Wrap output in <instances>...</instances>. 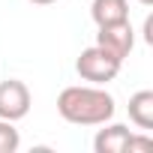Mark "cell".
Instances as JSON below:
<instances>
[{"instance_id": "8", "label": "cell", "mask_w": 153, "mask_h": 153, "mask_svg": "<svg viewBox=\"0 0 153 153\" xmlns=\"http://www.w3.org/2000/svg\"><path fill=\"white\" fill-rule=\"evenodd\" d=\"M21 147V135L12 120H0V153H15Z\"/></svg>"}, {"instance_id": "11", "label": "cell", "mask_w": 153, "mask_h": 153, "mask_svg": "<svg viewBox=\"0 0 153 153\" xmlns=\"http://www.w3.org/2000/svg\"><path fill=\"white\" fill-rule=\"evenodd\" d=\"M138 3H141V6H150V3H153V0H138Z\"/></svg>"}, {"instance_id": "10", "label": "cell", "mask_w": 153, "mask_h": 153, "mask_svg": "<svg viewBox=\"0 0 153 153\" xmlns=\"http://www.w3.org/2000/svg\"><path fill=\"white\" fill-rule=\"evenodd\" d=\"M27 3H36V6H51V3H57V0H27Z\"/></svg>"}, {"instance_id": "7", "label": "cell", "mask_w": 153, "mask_h": 153, "mask_svg": "<svg viewBox=\"0 0 153 153\" xmlns=\"http://www.w3.org/2000/svg\"><path fill=\"white\" fill-rule=\"evenodd\" d=\"M129 120L138 129H153V90H138L129 96Z\"/></svg>"}, {"instance_id": "1", "label": "cell", "mask_w": 153, "mask_h": 153, "mask_svg": "<svg viewBox=\"0 0 153 153\" xmlns=\"http://www.w3.org/2000/svg\"><path fill=\"white\" fill-rule=\"evenodd\" d=\"M114 96L99 84H72L57 96V114L72 126H102L114 117Z\"/></svg>"}, {"instance_id": "4", "label": "cell", "mask_w": 153, "mask_h": 153, "mask_svg": "<svg viewBox=\"0 0 153 153\" xmlns=\"http://www.w3.org/2000/svg\"><path fill=\"white\" fill-rule=\"evenodd\" d=\"M96 45L105 48L108 54H114L117 60H126L135 48V30L129 21H117V24H102L96 33Z\"/></svg>"}, {"instance_id": "5", "label": "cell", "mask_w": 153, "mask_h": 153, "mask_svg": "<svg viewBox=\"0 0 153 153\" xmlns=\"http://www.w3.org/2000/svg\"><path fill=\"white\" fill-rule=\"evenodd\" d=\"M129 138H132V129H129V126L108 120V123H102V129L96 132L93 150H96V153H126Z\"/></svg>"}, {"instance_id": "2", "label": "cell", "mask_w": 153, "mask_h": 153, "mask_svg": "<svg viewBox=\"0 0 153 153\" xmlns=\"http://www.w3.org/2000/svg\"><path fill=\"white\" fill-rule=\"evenodd\" d=\"M120 66H123V60H117L114 54H108L99 45L84 48L78 54V60H75V72L81 75V81H90V84H99V87H105L108 81L117 78Z\"/></svg>"}, {"instance_id": "3", "label": "cell", "mask_w": 153, "mask_h": 153, "mask_svg": "<svg viewBox=\"0 0 153 153\" xmlns=\"http://www.w3.org/2000/svg\"><path fill=\"white\" fill-rule=\"evenodd\" d=\"M30 111V90L24 81L9 78L0 81V120H12L18 123L21 117H27Z\"/></svg>"}, {"instance_id": "6", "label": "cell", "mask_w": 153, "mask_h": 153, "mask_svg": "<svg viewBox=\"0 0 153 153\" xmlns=\"http://www.w3.org/2000/svg\"><path fill=\"white\" fill-rule=\"evenodd\" d=\"M90 18H93L96 27L129 21V0H93L90 3Z\"/></svg>"}, {"instance_id": "9", "label": "cell", "mask_w": 153, "mask_h": 153, "mask_svg": "<svg viewBox=\"0 0 153 153\" xmlns=\"http://www.w3.org/2000/svg\"><path fill=\"white\" fill-rule=\"evenodd\" d=\"M129 153H138V150H153V138L150 135H135L132 132V138H129V147H126Z\"/></svg>"}]
</instances>
